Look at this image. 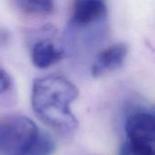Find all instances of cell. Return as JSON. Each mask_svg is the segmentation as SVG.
I'll use <instances>...</instances> for the list:
<instances>
[{
  "mask_svg": "<svg viewBox=\"0 0 155 155\" xmlns=\"http://www.w3.org/2000/svg\"><path fill=\"white\" fill-rule=\"evenodd\" d=\"M76 85L64 75L50 74L35 79L31 104L38 119L52 129L71 134L77 130L78 121L71 111L77 99Z\"/></svg>",
  "mask_w": 155,
  "mask_h": 155,
  "instance_id": "cell-1",
  "label": "cell"
},
{
  "mask_svg": "<svg viewBox=\"0 0 155 155\" xmlns=\"http://www.w3.org/2000/svg\"><path fill=\"white\" fill-rule=\"evenodd\" d=\"M39 130L25 115L0 116V155H24L36 138Z\"/></svg>",
  "mask_w": 155,
  "mask_h": 155,
  "instance_id": "cell-2",
  "label": "cell"
},
{
  "mask_svg": "<svg viewBox=\"0 0 155 155\" xmlns=\"http://www.w3.org/2000/svg\"><path fill=\"white\" fill-rule=\"evenodd\" d=\"M125 133L128 140L153 144L155 141V121L153 113L138 111L127 117Z\"/></svg>",
  "mask_w": 155,
  "mask_h": 155,
  "instance_id": "cell-3",
  "label": "cell"
},
{
  "mask_svg": "<svg viewBox=\"0 0 155 155\" xmlns=\"http://www.w3.org/2000/svg\"><path fill=\"white\" fill-rule=\"evenodd\" d=\"M127 54L128 46L124 43H116L106 47L94 59L92 75L99 78L118 70L124 64Z\"/></svg>",
  "mask_w": 155,
  "mask_h": 155,
  "instance_id": "cell-4",
  "label": "cell"
},
{
  "mask_svg": "<svg viewBox=\"0 0 155 155\" xmlns=\"http://www.w3.org/2000/svg\"><path fill=\"white\" fill-rule=\"evenodd\" d=\"M107 5L100 0H80L73 4L71 22L75 26H87L107 15Z\"/></svg>",
  "mask_w": 155,
  "mask_h": 155,
  "instance_id": "cell-5",
  "label": "cell"
},
{
  "mask_svg": "<svg viewBox=\"0 0 155 155\" xmlns=\"http://www.w3.org/2000/svg\"><path fill=\"white\" fill-rule=\"evenodd\" d=\"M64 54V52L49 39L35 42L31 49L32 63L38 69H45L57 64Z\"/></svg>",
  "mask_w": 155,
  "mask_h": 155,
  "instance_id": "cell-6",
  "label": "cell"
},
{
  "mask_svg": "<svg viewBox=\"0 0 155 155\" xmlns=\"http://www.w3.org/2000/svg\"><path fill=\"white\" fill-rule=\"evenodd\" d=\"M56 149V143L54 138L44 130L39 133L24 155H53Z\"/></svg>",
  "mask_w": 155,
  "mask_h": 155,
  "instance_id": "cell-7",
  "label": "cell"
},
{
  "mask_svg": "<svg viewBox=\"0 0 155 155\" xmlns=\"http://www.w3.org/2000/svg\"><path fill=\"white\" fill-rule=\"evenodd\" d=\"M15 5L22 12L29 15H48L54 9L50 1H17Z\"/></svg>",
  "mask_w": 155,
  "mask_h": 155,
  "instance_id": "cell-8",
  "label": "cell"
},
{
  "mask_svg": "<svg viewBox=\"0 0 155 155\" xmlns=\"http://www.w3.org/2000/svg\"><path fill=\"white\" fill-rule=\"evenodd\" d=\"M119 155H155L154 145L127 139L122 144Z\"/></svg>",
  "mask_w": 155,
  "mask_h": 155,
  "instance_id": "cell-9",
  "label": "cell"
},
{
  "mask_svg": "<svg viewBox=\"0 0 155 155\" xmlns=\"http://www.w3.org/2000/svg\"><path fill=\"white\" fill-rule=\"evenodd\" d=\"M14 91V82L11 75L0 67V99L11 94Z\"/></svg>",
  "mask_w": 155,
  "mask_h": 155,
  "instance_id": "cell-10",
  "label": "cell"
}]
</instances>
